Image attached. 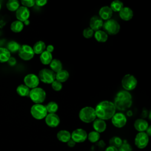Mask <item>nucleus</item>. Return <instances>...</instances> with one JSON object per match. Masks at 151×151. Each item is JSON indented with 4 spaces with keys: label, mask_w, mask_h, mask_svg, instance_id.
I'll use <instances>...</instances> for the list:
<instances>
[{
    "label": "nucleus",
    "mask_w": 151,
    "mask_h": 151,
    "mask_svg": "<svg viewBox=\"0 0 151 151\" xmlns=\"http://www.w3.org/2000/svg\"><path fill=\"white\" fill-rule=\"evenodd\" d=\"M93 127L94 131L100 133L104 132L107 127L106 123L104 120L100 119H96L93 122Z\"/></svg>",
    "instance_id": "18"
},
{
    "label": "nucleus",
    "mask_w": 151,
    "mask_h": 151,
    "mask_svg": "<svg viewBox=\"0 0 151 151\" xmlns=\"http://www.w3.org/2000/svg\"><path fill=\"white\" fill-rule=\"evenodd\" d=\"M124 7L123 3L119 0H115L111 2L110 8L113 12H119Z\"/></svg>",
    "instance_id": "32"
},
{
    "label": "nucleus",
    "mask_w": 151,
    "mask_h": 151,
    "mask_svg": "<svg viewBox=\"0 0 151 151\" xmlns=\"http://www.w3.org/2000/svg\"><path fill=\"white\" fill-rule=\"evenodd\" d=\"M19 6V2L17 0H9L6 4L7 9L11 12L16 11Z\"/></svg>",
    "instance_id": "30"
},
{
    "label": "nucleus",
    "mask_w": 151,
    "mask_h": 151,
    "mask_svg": "<svg viewBox=\"0 0 151 151\" xmlns=\"http://www.w3.org/2000/svg\"><path fill=\"white\" fill-rule=\"evenodd\" d=\"M31 116L37 120L44 119L47 115V111L44 105L41 104H35L32 105L30 109Z\"/></svg>",
    "instance_id": "5"
},
{
    "label": "nucleus",
    "mask_w": 151,
    "mask_h": 151,
    "mask_svg": "<svg viewBox=\"0 0 151 151\" xmlns=\"http://www.w3.org/2000/svg\"><path fill=\"white\" fill-rule=\"evenodd\" d=\"M113 104L116 109L124 111L130 108L132 104V95L127 91H120L117 93Z\"/></svg>",
    "instance_id": "2"
},
{
    "label": "nucleus",
    "mask_w": 151,
    "mask_h": 151,
    "mask_svg": "<svg viewBox=\"0 0 151 151\" xmlns=\"http://www.w3.org/2000/svg\"><path fill=\"white\" fill-rule=\"evenodd\" d=\"M45 122L50 127H56L59 125L60 119L57 114L48 113L45 117Z\"/></svg>",
    "instance_id": "15"
},
{
    "label": "nucleus",
    "mask_w": 151,
    "mask_h": 151,
    "mask_svg": "<svg viewBox=\"0 0 151 151\" xmlns=\"http://www.w3.org/2000/svg\"><path fill=\"white\" fill-rule=\"evenodd\" d=\"M103 21L99 17V16H93L90 20V28L94 31L100 30V28L103 27Z\"/></svg>",
    "instance_id": "16"
},
{
    "label": "nucleus",
    "mask_w": 151,
    "mask_h": 151,
    "mask_svg": "<svg viewBox=\"0 0 151 151\" xmlns=\"http://www.w3.org/2000/svg\"><path fill=\"white\" fill-rule=\"evenodd\" d=\"M67 143L68 146L70 147H74L75 145H76V143L73 140H72L71 139H70L67 142Z\"/></svg>",
    "instance_id": "42"
},
{
    "label": "nucleus",
    "mask_w": 151,
    "mask_h": 151,
    "mask_svg": "<svg viewBox=\"0 0 151 151\" xmlns=\"http://www.w3.org/2000/svg\"><path fill=\"white\" fill-rule=\"evenodd\" d=\"M50 70H51L54 73H56L63 69V64L61 61L58 59H52L50 63Z\"/></svg>",
    "instance_id": "24"
},
{
    "label": "nucleus",
    "mask_w": 151,
    "mask_h": 151,
    "mask_svg": "<svg viewBox=\"0 0 151 151\" xmlns=\"http://www.w3.org/2000/svg\"><path fill=\"white\" fill-rule=\"evenodd\" d=\"M71 139L76 143H83L87 139V133L86 131L83 129H76L71 133Z\"/></svg>",
    "instance_id": "12"
},
{
    "label": "nucleus",
    "mask_w": 151,
    "mask_h": 151,
    "mask_svg": "<svg viewBox=\"0 0 151 151\" xmlns=\"http://www.w3.org/2000/svg\"><path fill=\"white\" fill-rule=\"evenodd\" d=\"M40 60L41 63L44 65L50 64L51 61L52 60V53L49 52L45 50L42 52L40 56Z\"/></svg>",
    "instance_id": "22"
},
{
    "label": "nucleus",
    "mask_w": 151,
    "mask_h": 151,
    "mask_svg": "<svg viewBox=\"0 0 151 151\" xmlns=\"http://www.w3.org/2000/svg\"><path fill=\"white\" fill-rule=\"evenodd\" d=\"M123 141L122 139L119 136H113L111 137L109 140L110 146H113L116 148H119L123 143Z\"/></svg>",
    "instance_id": "33"
},
{
    "label": "nucleus",
    "mask_w": 151,
    "mask_h": 151,
    "mask_svg": "<svg viewBox=\"0 0 151 151\" xmlns=\"http://www.w3.org/2000/svg\"><path fill=\"white\" fill-rule=\"evenodd\" d=\"M137 85V80L132 74H126L122 79V86L126 91H129L134 90Z\"/></svg>",
    "instance_id": "7"
},
{
    "label": "nucleus",
    "mask_w": 151,
    "mask_h": 151,
    "mask_svg": "<svg viewBox=\"0 0 151 151\" xmlns=\"http://www.w3.org/2000/svg\"><path fill=\"white\" fill-rule=\"evenodd\" d=\"M15 16L17 20L24 22L25 21L28 19L30 16V11L28 8L21 6L15 11Z\"/></svg>",
    "instance_id": "14"
},
{
    "label": "nucleus",
    "mask_w": 151,
    "mask_h": 151,
    "mask_svg": "<svg viewBox=\"0 0 151 151\" xmlns=\"http://www.w3.org/2000/svg\"><path fill=\"white\" fill-rule=\"evenodd\" d=\"M100 138V134L99 133L96 131H91L87 134V139L91 143H96L99 140Z\"/></svg>",
    "instance_id": "35"
},
{
    "label": "nucleus",
    "mask_w": 151,
    "mask_h": 151,
    "mask_svg": "<svg viewBox=\"0 0 151 151\" xmlns=\"http://www.w3.org/2000/svg\"><path fill=\"white\" fill-rule=\"evenodd\" d=\"M16 91L17 94L21 97H27L29 96L30 89L25 84H21L17 87Z\"/></svg>",
    "instance_id": "29"
},
{
    "label": "nucleus",
    "mask_w": 151,
    "mask_h": 151,
    "mask_svg": "<svg viewBox=\"0 0 151 151\" xmlns=\"http://www.w3.org/2000/svg\"><path fill=\"white\" fill-rule=\"evenodd\" d=\"M54 50V47L52 45H48L47 47H46V48H45V50L49 52H51L52 53L53 52Z\"/></svg>",
    "instance_id": "43"
},
{
    "label": "nucleus",
    "mask_w": 151,
    "mask_h": 151,
    "mask_svg": "<svg viewBox=\"0 0 151 151\" xmlns=\"http://www.w3.org/2000/svg\"><path fill=\"white\" fill-rule=\"evenodd\" d=\"M105 32L109 35H116L120 29L119 22L114 19H109L103 23V25Z\"/></svg>",
    "instance_id": "6"
},
{
    "label": "nucleus",
    "mask_w": 151,
    "mask_h": 151,
    "mask_svg": "<svg viewBox=\"0 0 151 151\" xmlns=\"http://www.w3.org/2000/svg\"><path fill=\"white\" fill-rule=\"evenodd\" d=\"M69 78V73L65 70H61L55 73V80L60 82H65Z\"/></svg>",
    "instance_id": "23"
},
{
    "label": "nucleus",
    "mask_w": 151,
    "mask_h": 151,
    "mask_svg": "<svg viewBox=\"0 0 151 151\" xmlns=\"http://www.w3.org/2000/svg\"><path fill=\"white\" fill-rule=\"evenodd\" d=\"M21 4L23 6H25L27 8L32 7L35 5V1L34 0H22L21 1Z\"/></svg>",
    "instance_id": "39"
},
{
    "label": "nucleus",
    "mask_w": 151,
    "mask_h": 151,
    "mask_svg": "<svg viewBox=\"0 0 151 151\" xmlns=\"http://www.w3.org/2000/svg\"><path fill=\"white\" fill-rule=\"evenodd\" d=\"M7 63L8 64V65L11 67H13L15 66L17 64V60L15 59V58L13 57H11L9 60L7 61Z\"/></svg>",
    "instance_id": "40"
},
{
    "label": "nucleus",
    "mask_w": 151,
    "mask_h": 151,
    "mask_svg": "<svg viewBox=\"0 0 151 151\" xmlns=\"http://www.w3.org/2000/svg\"><path fill=\"white\" fill-rule=\"evenodd\" d=\"M78 116L80 119L86 123L93 122L97 117L95 109L90 106L83 107L79 111Z\"/></svg>",
    "instance_id": "3"
},
{
    "label": "nucleus",
    "mask_w": 151,
    "mask_h": 151,
    "mask_svg": "<svg viewBox=\"0 0 151 151\" xmlns=\"http://www.w3.org/2000/svg\"><path fill=\"white\" fill-rule=\"evenodd\" d=\"M111 123L114 126L117 128L124 127L127 123V118L126 116L121 113H116L111 119Z\"/></svg>",
    "instance_id": "13"
},
{
    "label": "nucleus",
    "mask_w": 151,
    "mask_h": 151,
    "mask_svg": "<svg viewBox=\"0 0 151 151\" xmlns=\"http://www.w3.org/2000/svg\"><path fill=\"white\" fill-rule=\"evenodd\" d=\"M148 126L147 122L143 119H136L134 122V127L139 132H145Z\"/></svg>",
    "instance_id": "20"
},
{
    "label": "nucleus",
    "mask_w": 151,
    "mask_h": 151,
    "mask_svg": "<svg viewBox=\"0 0 151 151\" xmlns=\"http://www.w3.org/2000/svg\"><path fill=\"white\" fill-rule=\"evenodd\" d=\"M104 151H118V149L113 146H109L105 149Z\"/></svg>",
    "instance_id": "44"
},
{
    "label": "nucleus",
    "mask_w": 151,
    "mask_h": 151,
    "mask_svg": "<svg viewBox=\"0 0 151 151\" xmlns=\"http://www.w3.org/2000/svg\"><path fill=\"white\" fill-rule=\"evenodd\" d=\"M149 140V137L145 132H139L134 138V145L136 146L140 149L145 148Z\"/></svg>",
    "instance_id": "10"
},
{
    "label": "nucleus",
    "mask_w": 151,
    "mask_h": 151,
    "mask_svg": "<svg viewBox=\"0 0 151 151\" xmlns=\"http://www.w3.org/2000/svg\"><path fill=\"white\" fill-rule=\"evenodd\" d=\"M145 133H146V134L149 137L151 136V126H149L147 128V129L145 131Z\"/></svg>",
    "instance_id": "45"
},
{
    "label": "nucleus",
    "mask_w": 151,
    "mask_h": 151,
    "mask_svg": "<svg viewBox=\"0 0 151 151\" xmlns=\"http://www.w3.org/2000/svg\"><path fill=\"white\" fill-rule=\"evenodd\" d=\"M94 31L91 29L90 27H87L85 29H84L83 31V35L85 38L88 39L91 38L94 35Z\"/></svg>",
    "instance_id": "36"
},
{
    "label": "nucleus",
    "mask_w": 151,
    "mask_h": 151,
    "mask_svg": "<svg viewBox=\"0 0 151 151\" xmlns=\"http://www.w3.org/2000/svg\"><path fill=\"white\" fill-rule=\"evenodd\" d=\"M45 48L46 45L42 41H38L36 42L32 47L34 52L36 54H41L45 50Z\"/></svg>",
    "instance_id": "25"
},
{
    "label": "nucleus",
    "mask_w": 151,
    "mask_h": 151,
    "mask_svg": "<svg viewBox=\"0 0 151 151\" xmlns=\"http://www.w3.org/2000/svg\"><path fill=\"white\" fill-rule=\"evenodd\" d=\"M57 138L63 143H67L71 139V133L66 130H61L57 133Z\"/></svg>",
    "instance_id": "21"
},
{
    "label": "nucleus",
    "mask_w": 151,
    "mask_h": 151,
    "mask_svg": "<svg viewBox=\"0 0 151 151\" xmlns=\"http://www.w3.org/2000/svg\"><path fill=\"white\" fill-rule=\"evenodd\" d=\"M20 44L15 41H11L7 44L6 49L10 52V53H15L18 52L20 48Z\"/></svg>",
    "instance_id": "31"
},
{
    "label": "nucleus",
    "mask_w": 151,
    "mask_h": 151,
    "mask_svg": "<svg viewBox=\"0 0 151 151\" xmlns=\"http://www.w3.org/2000/svg\"><path fill=\"white\" fill-rule=\"evenodd\" d=\"M118 151H132V147L130 144L124 142L118 148Z\"/></svg>",
    "instance_id": "37"
},
{
    "label": "nucleus",
    "mask_w": 151,
    "mask_h": 151,
    "mask_svg": "<svg viewBox=\"0 0 151 151\" xmlns=\"http://www.w3.org/2000/svg\"><path fill=\"white\" fill-rule=\"evenodd\" d=\"M51 87L54 90V91H60L62 88H63V85H62V83L57 81V80H54L51 84Z\"/></svg>",
    "instance_id": "38"
},
{
    "label": "nucleus",
    "mask_w": 151,
    "mask_h": 151,
    "mask_svg": "<svg viewBox=\"0 0 151 151\" xmlns=\"http://www.w3.org/2000/svg\"><path fill=\"white\" fill-rule=\"evenodd\" d=\"M29 97L30 99L35 104H41L46 98V93L41 87H36L30 90Z\"/></svg>",
    "instance_id": "4"
},
{
    "label": "nucleus",
    "mask_w": 151,
    "mask_h": 151,
    "mask_svg": "<svg viewBox=\"0 0 151 151\" xmlns=\"http://www.w3.org/2000/svg\"><path fill=\"white\" fill-rule=\"evenodd\" d=\"M24 24L23 22L18 21V20H16L13 21L10 25V29L11 30L15 32V33H18L22 31L23 28H24Z\"/></svg>",
    "instance_id": "28"
},
{
    "label": "nucleus",
    "mask_w": 151,
    "mask_h": 151,
    "mask_svg": "<svg viewBox=\"0 0 151 151\" xmlns=\"http://www.w3.org/2000/svg\"><path fill=\"white\" fill-rule=\"evenodd\" d=\"M47 3V0H36L35 1V4L38 6H43Z\"/></svg>",
    "instance_id": "41"
},
{
    "label": "nucleus",
    "mask_w": 151,
    "mask_h": 151,
    "mask_svg": "<svg viewBox=\"0 0 151 151\" xmlns=\"http://www.w3.org/2000/svg\"><path fill=\"white\" fill-rule=\"evenodd\" d=\"M11 57V53L6 48L0 47V63H7Z\"/></svg>",
    "instance_id": "26"
},
{
    "label": "nucleus",
    "mask_w": 151,
    "mask_h": 151,
    "mask_svg": "<svg viewBox=\"0 0 151 151\" xmlns=\"http://www.w3.org/2000/svg\"><path fill=\"white\" fill-rule=\"evenodd\" d=\"M45 106L48 113H55L58 109V104L55 101H50Z\"/></svg>",
    "instance_id": "34"
},
{
    "label": "nucleus",
    "mask_w": 151,
    "mask_h": 151,
    "mask_svg": "<svg viewBox=\"0 0 151 151\" xmlns=\"http://www.w3.org/2000/svg\"><path fill=\"white\" fill-rule=\"evenodd\" d=\"M119 12L120 18L126 21L130 20L133 17V12L129 7H123Z\"/></svg>",
    "instance_id": "19"
},
{
    "label": "nucleus",
    "mask_w": 151,
    "mask_h": 151,
    "mask_svg": "<svg viewBox=\"0 0 151 151\" xmlns=\"http://www.w3.org/2000/svg\"><path fill=\"white\" fill-rule=\"evenodd\" d=\"M94 38L99 42H105L107 41L108 34L104 31L99 30L94 32Z\"/></svg>",
    "instance_id": "27"
},
{
    "label": "nucleus",
    "mask_w": 151,
    "mask_h": 151,
    "mask_svg": "<svg viewBox=\"0 0 151 151\" xmlns=\"http://www.w3.org/2000/svg\"><path fill=\"white\" fill-rule=\"evenodd\" d=\"M99 17L103 21H107L109 19H111L112 15H113V11L109 6H104L101 7L99 12Z\"/></svg>",
    "instance_id": "17"
},
{
    "label": "nucleus",
    "mask_w": 151,
    "mask_h": 151,
    "mask_svg": "<svg viewBox=\"0 0 151 151\" xmlns=\"http://www.w3.org/2000/svg\"><path fill=\"white\" fill-rule=\"evenodd\" d=\"M94 109L96 117L104 121L111 119L116 113V110L113 103L108 100H104L100 102Z\"/></svg>",
    "instance_id": "1"
},
{
    "label": "nucleus",
    "mask_w": 151,
    "mask_h": 151,
    "mask_svg": "<svg viewBox=\"0 0 151 151\" xmlns=\"http://www.w3.org/2000/svg\"><path fill=\"white\" fill-rule=\"evenodd\" d=\"M24 83L27 87H28L29 89L34 88L38 87L40 83V80L35 74L30 73L27 74L24 78Z\"/></svg>",
    "instance_id": "11"
},
{
    "label": "nucleus",
    "mask_w": 151,
    "mask_h": 151,
    "mask_svg": "<svg viewBox=\"0 0 151 151\" xmlns=\"http://www.w3.org/2000/svg\"><path fill=\"white\" fill-rule=\"evenodd\" d=\"M1 8H2V5H1V3H0V11H1Z\"/></svg>",
    "instance_id": "47"
},
{
    "label": "nucleus",
    "mask_w": 151,
    "mask_h": 151,
    "mask_svg": "<svg viewBox=\"0 0 151 151\" xmlns=\"http://www.w3.org/2000/svg\"><path fill=\"white\" fill-rule=\"evenodd\" d=\"M40 81L45 84H51L55 80V73L48 68H43L38 73Z\"/></svg>",
    "instance_id": "8"
},
{
    "label": "nucleus",
    "mask_w": 151,
    "mask_h": 151,
    "mask_svg": "<svg viewBox=\"0 0 151 151\" xmlns=\"http://www.w3.org/2000/svg\"><path fill=\"white\" fill-rule=\"evenodd\" d=\"M29 19H27V20H26V21H25L24 22H23V24H24V25H28L29 24Z\"/></svg>",
    "instance_id": "46"
},
{
    "label": "nucleus",
    "mask_w": 151,
    "mask_h": 151,
    "mask_svg": "<svg viewBox=\"0 0 151 151\" xmlns=\"http://www.w3.org/2000/svg\"><path fill=\"white\" fill-rule=\"evenodd\" d=\"M18 53L19 57L24 61H28L31 60L35 54L32 47L27 44L21 45Z\"/></svg>",
    "instance_id": "9"
}]
</instances>
